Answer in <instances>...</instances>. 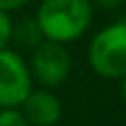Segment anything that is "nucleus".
Listing matches in <instances>:
<instances>
[{
  "mask_svg": "<svg viewBox=\"0 0 126 126\" xmlns=\"http://www.w3.org/2000/svg\"><path fill=\"white\" fill-rule=\"evenodd\" d=\"M36 21L46 40L74 42L86 34L93 21L90 0H42Z\"/></svg>",
  "mask_w": 126,
  "mask_h": 126,
  "instance_id": "nucleus-1",
  "label": "nucleus"
},
{
  "mask_svg": "<svg viewBox=\"0 0 126 126\" xmlns=\"http://www.w3.org/2000/svg\"><path fill=\"white\" fill-rule=\"evenodd\" d=\"M88 61L97 76L120 80L126 74V21H116L97 32L88 46Z\"/></svg>",
  "mask_w": 126,
  "mask_h": 126,
  "instance_id": "nucleus-2",
  "label": "nucleus"
},
{
  "mask_svg": "<svg viewBox=\"0 0 126 126\" xmlns=\"http://www.w3.org/2000/svg\"><path fill=\"white\" fill-rule=\"evenodd\" d=\"M27 65H30L32 78L38 84H42L44 88H57L72 74V55L63 42L44 38L38 46L32 48Z\"/></svg>",
  "mask_w": 126,
  "mask_h": 126,
  "instance_id": "nucleus-3",
  "label": "nucleus"
},
{
  "mask_svg": "<svg viewBox=\"0 0 126 126\" xmlns=\"http://www.w3.org/2000/svg\"><path fill=\"white\" fill-rule=\"evenodd\" d=\"M34 78L25 59L11 50L9 46L0 50V109L21 107L25 97L32 93Z\"/></svg>",
  "mask_w": 126,
  "mask_h": 126,
  "instance_id": "nucleus-4",
  "label": "nucleus"
},
{
  "mask_svg": "<svg viewBox=\"0 0 126 126\" xmlns=\"http://www.w3.org/2000/svg\"><path fill=\"white\" fill-rule=\"evenodd\" d=\"M19 109L30 126H55L63 113L61 101L50 88H32Z\"/></svg>",
  "mask_w": 126,
  "mask_h": 126,
  "instance_id": "nucleus-5",
  "label": "nucleus"
},
{
  "mask_svg": "<svg viewBox=\"0 0 126 126\" xmlns=\"http://www.w3.org/2000/svg\"><path fill=\"white\" fill-rule=\"evenodd\" d=\"M44 40L40 25L36 19H25V21L13 25V34H11V42H15L21 48H34Z\"/></svg>",
  "mask_w": 126,
  "mask_h": 126,
  "instance_id": "nucleus-6",
  "label": "nucleus"
},
{
  "mask_svg": "<svg viewBox=\"0 0 126 126\" xmlns=\"http://www.w3.org/2000/svg\"><path fill=\"white\" fill-rule=\"evenodd\" d=\"M0 126H30V122L19 107H6L0 109Z\"/></svg>",
  "mask_w": 126,
  "mask_h": 126,
  "instance_id": "nucleus-7",
  "label": "nucleus"
},
{
  "mask_svg": "<svg viewBox=\"0 0 126 126\" xmlns=\"http://www.w3.org/2000/svg\"><path fill=\"white\" fill-rule=\"evenodd\" d=\"M11 34H13V21H11L9 11L0 9V50L11 44Z\"/></svg>",
  "mask_w": 126,
  "mask_h": 126,
  "instance_id": "nucleus-8",
  "label": "nucleus"
},
{
  "mask_svg": "<svg viewBox=\"0 0 126 126\" xmlns=\"http://www.w3.org/2000/svg\"><path fill=\"white\" fill-rule=\"evenodd\" d=\"M30 0H0V9L2 11H17V9H21V6H25Z\"/></svg>",
  "mask_w": 126,
  "mask_h": 126,
  "instance_id": "nucleus-9",
  "label": "nucleus"
},
{
  "mask_svg": "<svg viewBox=\"0 0 126 126\" xmlns=\"http://www.w3.org/2000/svg\"><path fill=\"white\" fill-rule=\"evenodd\" d=\"M122 2H124V0H90V4L99 6V9H107V11L118 9V6H120Z\"/></svg>",
  "mask_w": 126,
  "mask_h": 126,
  "instance_id": "nucleus-10",
  "label": "nucleus"
},
{
  "mask_svg": "<svg viewBox=\"0 0 126 126\" xmlns=\"http://www.w3.org/2000/svg\"><path fill=\"white\" fill-rule=\"evenodd\" d=\"M120 80H122V84H120V94H122V99L126 101V74L120 78Z\"/></svg>",
  "mask_w": 126,
  "mask_h": 126,
  "instance_id": "nucleus-11",
  "label": "nucleus"
}]
</instances>
